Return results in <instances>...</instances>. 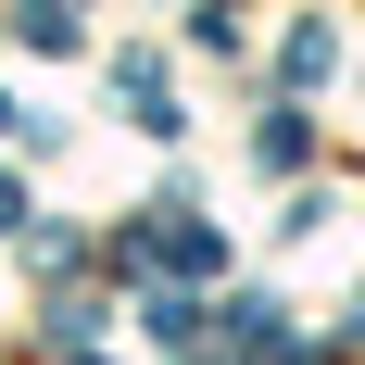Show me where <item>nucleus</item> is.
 <instances>
[{"mask_svg":"<svg viewBox=\"0 0 365 365\" xmlns=\"http://www.w3.org/2000/svg\"><path fill=\"white\" fill-rule=\"evenodd\" d=\"M0 227H26V189H13V177H0Z\"/></svg>","mask_w":365,"mask_h":365,"instance_id":"f03ea898","label":"nucleus"},{"mask_svg":"<svg viewBox=\"0 0 365 365\" xmlns=\"http://www.w3.org/2000/svg\"><path fill=\"white\" fill-rule=\"evenodd\" d=\"M252 164H302V113H264V126H252Z\"/></svg>","mask_w":365,"mask_h":365,"instance_id":"f257e3e1","label":"nucleus"}]
</instances>
